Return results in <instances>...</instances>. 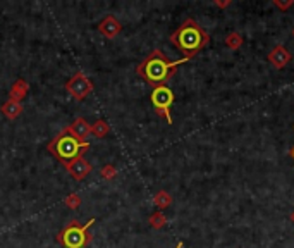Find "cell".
Listing matches in <instances>:
<instances>
[{
  "mask_svg": "<svg viewBox=\"0 0 294 248\" xmlns=\"http://www.w3.org/2000/svg\"><path fill=\"white\" fill-rule=\"evenodd\" d=\"M121 29H122V24L119 23L117 18H114V16H107V18L98 24V31H100L105 38H109V40L116 38L119 33H121Z\"/></svg>",
  "mask_w": 294,
  "mask_h": 248,
  "instance_id": "30bf717a",
  "label": "cell"
},
{
  "mask_svg": "<svg viewBox=\"0 0 294 248\" xmlns=\"http://www.w3.org/2000/svg\"><path fill=\"white\" fill-rule=\"evenodd\" d=\"M292 221H294V214H292Z\"/></svg>",
  "mask_w": 294,
  "mask_h": 248,
  "instance_id": "cb8c5ba5",
  "label": "cell"
},
{
  "mask_svg": "<svg viewBox=\"0 0 294 248\" xmlns=\"http://www.w3.org/2000/svg\"><path fill=\"white\" fill-rule=\"evenodd\" d=\"M174 104V93L167 85L155 87L152 92V105L155 112L164 117L169 124H172V115H170V107Z\"/></svg>",
  "mask_w": 294,
  "mask_h": 248,
  "instance_id": "5b68a950",
  "label": "cell"
},
{
  "mask_svg": "<svg viewBox=\"0 0 294 248\" xmlns=\"http://www.w3.org/2000/svg\"><path fill=\"white\" fill-rule=\"evenodd\" d=\"M291 155H292V159H294V148H292V150H291Z\"/></svg>",
  "mask_w": 294,
  "mask_h": 248,
  "instance_id": "7402d4cb",
  "label": "cell"
},
{
  "mask_svg": "<svg viewBox=\"0 0 294 248\" xmlns=\"http://www.w3.org/2000/svg\"><path fill=\"white\" fill-rule=\"evenodd\" d=\"M89 133L93 136H96V138H105V136L110 133V126L104 121V119H98L95 124H91V131H89Z\"/></svg>",
  "mask_w": 294,
  "mask_h": 248,
  "instance_id": "5bb4252c",
  "label": "cell"
},
{
  "mask_svg": "<svg viewBox=\"0 0 294 248\" xmlns=\"http://www.w3.org/2000/svg\"><path fill=\"white\" fill-rule=\"evenodd\" d=\"M64 131L69 133L71 136H74L78 142H84V138H86L89 135V131H91V124H88L84 117H76L74 121H72V124L64 128Z\"/></svg>",
  "mask_w": 294,
  "mask_h": 248,
  "instance_id": "9c48e42d",
  "label": "cell"
},
{
  "mask_svg": "<svg viewBox=\"0 0 294 248\" xmlns=\"http://www.w3.org/2000/svg\"><path fill=\"white\" fill-rule=\"evenodd\" d=\"M176 248H182V241H179V243H177V246H176Z\"/></svg>",
  "mask_w": 294,
  "mask_h": 248,
  "instance_id": "44dd1931",
  "label": "cell"
},
{
  "mask_svg": "<svg viewBox=\"0 0 294 248\" xmlns=\"http://www.w3.org/2000/svg\"><path fill=\"white\" fill-rule=\"evenodd\" d=\"M170 42L177 50L184 54L186 59H193L200 50L208 45L210 36L194 19L189 18L170 35Z\"/></svg>",
  "mask_w": 294,
  "mask_h": 248,
  "instance_id": "7a4b0ae2",
  "label": "cell"
},
{
  "mask_svg": "<svg viewBox=\"0 0 294 248\" xmlns=\"http://www.w3.org/2000/svg\"><path fill=\"white\" fill-rule=\"evenodd\" d=\"M231 4H232L231 0H214V6L220 7V9H225V7H229Z\"/></svg>",
  "mask_w": 294,
  "mask_h": 248,
  "instance_id": "ffe728a7",
  "label": "cell"
},
{
  "mask_svg": "<svg viewBox=\"0 0 294 248\" xmlns=\"http://www.w3.org/2000/svg\"><path fill=\"white\" fill-rule=\"evenodd\" d=\"M64 203H66L71 211H76V209H79V205H81V196L78 193H71L66 200H64Z\"/></svg>",
  "mask_w": 294,
  "mask_h": 248,
  "instance_id": "e0dca14e",
  "label": "cell"
},
{
  "mask_svg": "<svg viewBox=\"0 0 294 248\" xmlns=\"http://www.w3.org/2000/svg\"><path fill=\"white\" fill-rule=\"evenodd\" d=\"M2 114L6 115L9 121H14V119H18L21 114H23V104L21 102H16V100H7V102H4V105H2Z\"/></svg>",
  "mask_w": 294,
  "mask_h": 248,
  "instance_id": "8fae6325",
  "label": "cell"
},
{
  "mask_svg": "<svg viewBox=\"0 0 294 248\" xmlns=\"http://www.w3.org/2000/svg\"><path fill=\"white\" fill-rule=\"evenodd\" d=\"M241 45H242V36L237 31H232L225 36V47H227V49L237 50V49H241Z\"/></svg>",
  "mask_w": 294,
  "mask_h": 248,
  "instance_id": "9a60e30c",
  "label": "cell"
},
{
  "mask_svg": "<svg viewBox=\"0 0 294 248\" xmlns=\"http://www.w3.org/2000/svg\"><path fill=\"white\" fill-rule=\"evenodd\" d=\"M28 92H29V85L24 79H18L14 85H12V88H11V92H9V98H11V100L21 102L24 97L28 95Z\"/></svg>",
  "mask_w": 294,
  "mask_h": 248,
  "instance_id": "7c38bea8",
  "label": "cell"
},
{
  "mask_svg": "<svg viewBox=\"0 0 294 248\" xmlns=\"http://www.w3.org/2000/svg\"><path fill=\"white\" fill-rule=\"evenodd\" d=\"M66 90H67V93L74 98V100H84L89 93L93 92V83L88 79V76L86 74H83L81 71L76 72L72 78L67 81L66 83Z\"/></svg>",
  "mask_w": 294,
  "mask_h": 248,
  "instance_id": "8992f818",
  "label": "cell"
},
{
  "mask_svg": "<svg viewBox=\"0 0 294 248\" xmlns=\"http://www.w3.org/2000/svg\"><path fill=\"white\" fill-rule=\"evenodd\" d=\"M274 6L277 7V9H280V11H287V9H291V7L294 6V0H285V2L274 0Z\"/></svg>",
  "mask_w": 294,
  "mask_h": 248,
  "instance_id": "d6986e66",
  "label": "cell"
},
{
  "mask_svg": "<svg viewBox=\"0 0 294 248\" xmlns=\"http://www.w3.org/2000/svg\"><path fill=\"white\" fill-rule=\"evenodd\" d=\"M64 168H66V171L76 179V181H83V179L86 178L93 169L91 164H89L84 157H78V159L67 162V164H64Z\"/></svg>",
  "mask_w": 294,
  "mask_h": 248,
  "instance_id": "52a82bcc",
  "label": "cell"
},
{
  "mask_svg": "<svg viewBox=\"0 0 294 248\" xmlns=\"http://www.w3.org/2000/svg\"><path fill=\"white\" fill-rule=\"evenodd\" d=\"M291 59H292L291 52H289L284 45H275L274 49L270 50V54H268V62L274 67H277V69H284V67L291 62Z\"/></svg>",
  "mask_w": 294,
  "mask_h": 248,
  "instance_id": "ba28073f",
  "label": "cell"
},
{
  "mask_svg": "<svg viewBox=\"0 0 294 248\" xmlns=\"http://www.w3.org/2000/svg\"><path fill=\"white\" fill-rule=\"evenodd\" d=\"M292 36H294V29H292Z\"/></svg>",
  "mask_w": 294,
  "mask_h": 248,
  "instance_id": "603a6c76",
  "label": "cell"
},
{
  "mask_svg": "<svg viewBox=\"0 0 294 248\" xmlns=\"http://www.w3.org/2000/svg\"><path fill=\"white\" fill-rule=\"evenodd\" d=\"M148 221H150V226H152L153 229H160V228H164V226H165V222H167V217H165L164 214L159 211V212L152 214Z\"/></svg>",
  "mask_w": 294,
  "mask_h": 248,
  "instance_id": "2e32d148",
  "label": "cell"
},
{
  "mask_svg": "<svg viewBox=\"0 0 294 248\" xmlns=\"http://www.w3.org/2000/svg\"><path fill=\"white\" fill-rule=\"evenodd\" d=\"M187 61H189V59H186V57L179 59V61H169L167 55L162 52L160 49H155L143 59V62L139 64L138 67H136V74L146 81L152 88L162 87V85H165L174 74H176L177 67Z\"/></svg>",
  "mask_w": 294,
  "mask_h": 248,
  "instance_id": "6da1fadb",
  "label": "cell"
},
{
  "mask_svg": "<svg viewBox=\"0 0 294 248\" xmlns=\"http://www.w3.org/2000/svg\"><path fill=\"white\" fill-rule=\"evenodd\" d=\"M100 174H102V178H104V179L110 181V179H114V178L117 176V169H116V166L107 164V166H104V168H102Z\"/></svg>",
  "mask_w": 294,
  "mask_h": 248,
  "instance_id": "ac0fdd59",
  "label": "cell"
},
{
  "mask_svg": "<svg viewBox=\"0 0 294 248\" xmlns=\"http://www.w3.org/2000/svg\"><path fill=\"white\" fill-rule=\"evenodd\" d=\"M153 203L157 205V207L160 209H167L172 205V196H170V193H167L165 190H160V191H157L155 195H153Z\"/></svg>",
  "mask_w": 294,
  "mask_h": 248,
  "instance_id": "4fadbf2b",
  "label": "cell"
},
{
  "mask_svg": "<svg viewBox=\"0 0 294 248\" xmlns=\"http://www.w3.org/2000/svg\"><path fill=\"white\" fill-rule=\"evenodd\" d=\"M89 147H91V145L88 142H78L74 136L66 133L64 130L55 136V138H52V142L46 145L48 152L52 153L59 162H62V166L74 159H78V157H83L84 152L89 150Z\"/></svg>",
  "mask_w": 294,
  "mask_h": 248,
  "instance_id": "3957f363",
  "label": "cell"
},
{
  "mask_svg": "<svg viewBox=\"0 0 294 248\" xmlns=\"http://www.w3.org/2000/svg\"><path fill=\"white\" fill-rule=\"evenodd\" d=\"M93 222L95 219H89L86 224H81L78 219H71L69 224L55 236V239L64 248H86L93 239L89 234V228L93 226Z\"/></svg>",
  "mask_w": 294,
  "mask_h": 248,
  "instance_id": "277c9868",
  "label": "cell"
}]
</instances>
